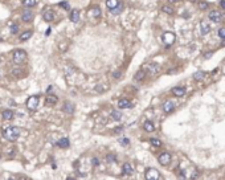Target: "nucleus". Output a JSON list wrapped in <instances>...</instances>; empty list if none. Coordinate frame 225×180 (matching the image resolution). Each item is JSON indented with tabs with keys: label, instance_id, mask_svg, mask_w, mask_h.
Returning a JSON list of instances; mask_svg holds the SVG:
<instances>
[{
	"label": "nucleus",
	"instance_id": "nucleus-1",
	"mask_svg": "<svg viewBox=\"0 0 225 180\" xmlns=\"http://www.w3.org/2000/svg\"><path fill=\"white\" fill-rule=\"evenodd\" d=\"M3 136L9 142H15L16 139L20 136V128L16 127V126H7V127H3Z\"/></svg>",
	"mask_w": 225,
	"mask_h": 180
},
{
	"label": "nucleus",
	"instance_id": "nucleus-2",
	"mask_svg": "<svg viewBox=\"0 0 225 180\" xmlns=\"http://www.w3.org/2000/svg\"><path fill=\"white\" fill-rule=\"evenodd\" d=\"M38 103H40V95H31V97L27 99L25 105H27L28 110L31 111H36L38 109Z\"/></svg>",
	"mask_w": 225,
	"mask_h": 180
},
{
	"label": "nucleus",
	"instance_id": "nucleus-3",
	"mask_svg": "<svg viewBox=\"0 0 225 180\" xmlns=\"http://www.w3.org/2000/svg\"><path fill=\"white\" fill-rule=\"evenodd\" d=\"M27 58V52H25L24 49H17V50H15L13 52V62L20 65L23 64Z\"/></svg>",
	"mask_w": 225,
	"mask_h": 180
},
{
	"label": "nucleus",
	"instance_id": "nucleus-4",
	"mask_svg": "<svg viewBox=\"0 0 225 180\" xmlns=\"http://www.w3.org/2000/svg\"><path fill=\"white\" fill-rule=\"evenodd\" d=\"M144 177L147 180H159L162 176H160L159 171L156 170V168H147L144 173Z\"/></svg>",
	"mask_w": 225,
	"mask_h": 180
},
{
	"label": "nucleus",
	"instance_id": "nucleus-5",
	"mask_svg": "<svg viewBox=\"0 0 225 180\" xmlns=\"http://www.w3.org/2000/svg\"><path fill=\"white\" fill-rule=\"evenodd\" d=\"M175 38H176V36H175V33H173V32H164V33H163V36H162L163 42H164L167 46L172 45L173 42H175Z\"/></svg>",
	"mask_w": 225,
	"mask_h": 180
},
{
	"label": "nucleus",
	"instance_id": "nucleus-6",
	"mask_svg": "<svg viewBox=\"0 0 225 180\" xmlns=\"http://www.w3.org/2000/svg\"><path fill=\"white\" fill-rule=\"evenodd\" d=\"M208 17H209V20H211L212 23L217 24V23H221V20H222V13H221V12H218V11H212V12H209Z\"/></svg>",
	"mask_w": 225,
	"mask_h": 180
},
{
	"label": "nucleus",
	"instance_id": "nucleus-7",
	"mask_svg": "<svg viewBox=\"0 0 225 180\" xmlns=\"http://www.w3.org/2000/svg\"><path fill=\"white\" fill-rule=\"evenodd\" d=\"M158 162H159L162 166H168L171 163V154H168V152L160 154L159 158H158Z\"/></svg>",
	"mask_w": 225,
	"mask_h": 180
},
{
	"label": "nucleus",
	"instance_id": "nucleus-8",
	"mask_svg": "<svg viewBox=\"0 0 225 180\" xmlns=\"http://www.w3.org/2000/svg\"><path fill=\"white\" fill-rule=\"evenodd\" d=\"M33 17H35V15L29 9H25L24 12L21 13V20L24 21V23H31V21L33 20Z\"/></svg>",
	"mask_w": 225,
	"mask_h": 180
},
{
	"label": "nucleus",
	"instance_id": "nucleus-9",
	"mask_svg": "<svg viewBox=\"0 0 225 180\" xmlns=\"http://www.w3.org/2000/svg\"><path fill=\"white\" fill-rule=\"evenodd\" d=\"M172 94L175 95V97H177V98H180V97H183L184 94H185V87H183V86H175V87H172Z\"/></svg>",
	"mask_w": 225,
	"mask_h": 180
},
{
	"label": "nucleus",
	"instance_id": "nucleus-10",
	"mask_svg": "<svg viewBox=\"0 0 225 180\" xmlns=\"http://www.w3.org/2000/svg\"><path fill=\"white\" fill-rule=\"evenodd\" d=\"M173 109H175V105H173V102H171L170 99L166 101V102L163 103V111H164L166 114H170V113H172Z\"/></svg>",
	"mask_w": 225,
	"mask_h": 180
},
{
	"label": "nucleus",
	"instance_id": "nucleus-11",
	"mask_svg": "<svg viewBox=\"0 0 225 180\" xmlns=\"http://www.w3.org/2000/svg\"><path fill=\"white\" fill-rule=\"evenodd\" d=\"M118 107L119 109H131L132 103L128 99H126V98H122V99L118 101Z\"/></svg>",
	"mask_w": 225,
	"mask_h": 180
},
{
	"label": "nucleus",
	"instance_id": "nucleus-12",
	"mask_svg": "<svg viewBox=\"0 0 225 180\" xmlns=\"http://www.w3.org/2000/svg\"><path fill=\"white\" fill-rule=\"evenodd\" d=\"M42 19H44L45 21H48V23H50V21L54 19V12H53L52 9H46L44 11V13H42Z\"/></svg>",
	"mask_w": 225,
	"mask_h": 180
},
{
	"label": "nucleus",
	"instance_id": "nucleus-13",
	"mask_svg": "<svg viewBox=\"0 0 225 180\" xmlns=\"http://www.w3.org/2000/svg\"><path fill=\"white\" fill-rule=\"evenodd\" d=\"M160 70V66L158 65V64H148L147 65V72L150 73V74H158Z\"/></svg>",
	"mask_w": 225,
	"mask_h": 180
},
{
	"label": "nucleus",
	"instance_id": "nucleus-14",
	"mask_svg": "<svg viewBox=\"0 0 225 180\" xmlns=\"http://www.w3.org/2000/svg\"><path fill=\"white\" fill-rule=\"evenodd\" d=\"M122 172H123V175H132L134 173V168H132V166L130 163H125L122 166Z\"/></svg>",
	"mask_w": 225,
	"mask_h": 180
},
{
	"label": "nucleus",
	"instance_id": "nucleus-15",
	"mask_svg": "<svg viewBox=\"0 0 225 180\" xmlns=\"http://www.w3.org/2000/svg\"><path fill=\"white\" fill-rule=\"evenodd\" d=\"M62 110L66 114H73V113H74V105H73L72 102H65L62 106Z\"/></svg>",
	"mask_w": 225,
	"mask_h": 180
},
{
	"label": "nucleus",
	"instance_id": "nucleus-16",
	"mask_svg": "<svg viewBox=\"0 0 225 180\" xmlns=\"http://www.w3.org/2000/svg\"><path fill=\"white\" fill-rule=\"evenodd\" d=\"M200 29H201V35H208L209 33V31H211V25L208 24L207 21H201L200 24Z\"/></svg>",
	"mask_w": 225,
	"mask_h": 180
},
{
	"label": "nucleus",
	"instance_id": "nucleus-17",
	"mask_svg": "<svg viewBox=\"0 0 225 180\" xmlns=\"http://www.w3.org/2000/svg\"><path fill=\"white\" fill-rule=\"evenodd\" d=\"M69 19H70V21H72V23H78V21H80V11L73 9L72 12H70Z\"/></svg>",
	"mask_w": 225,
	"mask_h": 180
},
{
	"label": "nucleus",
	"instance_id": "nucleus-18",
	"mask_svg": "<svg viewBox=\"0 0 225 180\" xmlns=\"http://www.w3.org/2000/svg\"><path fill=\"white\" fill-rule=\"evenodd\" d=\"M1 117H3V119H5V121H12L15 114L12 110H4L3 113H1Z\"/></svg>",
	"mask_w": 225,
	"mask_h": 180
},
{
	"label": "nucleus",
	"instance_id": "nucleus-19",
	"mask_svg": "<svg viewBox=\"0 0 225 180\" xmlns=\"http://www.w3.org/2000/svg\"><path fill=\"white\" fill-rule=\"evenodd\" d=\"M57 146H58L60 148H68V147L70 146L69 139H68V138H61L58 142H57Z\"/></svg>",
	"mask_w": 225,
	"mask_h": 180
},
{
	"label": "nucleus",
	"instance_id": "nucleus-20",
	"mask_svg": "<svg viewBox=\"0 0 225 180\" xmlns=\"http://www.w3.org/2000/svg\"><path fill=\"white\" fill-rule=\"evenodd\" d=\"M146 78V73L144 70H139V72L135 73V76H134V80L135 81H139V82H142V81H144Z\"/></svg>",
	"mask_w": 225,
	"mask_h": 180
},
{
	"label": "nucleus",
	"instance_id": "nucleus-21",
	"mask_svg": "<svg viewBox=\"0 0 225 180\" xmlns=\"http://www.w3.org/2000/svg\"><path fill=\"white\" fill-rule=\"evenodd\" d=\"M58 98L56 97L54 94H49L48 93V97H46V105H56L57 103Z\"/></svg>",
	"mask_w": 225,
	"mask_h": 180
},
{
	"label": "nucleus",
	"instance_id": "nucleus-22",
	"mask_svg": "<svg viewBox=\"0 0 225 180\" xmlns=\"http://www.w3.org/2000/svg\"><path fill=\"white\" fill-rule=\"evenodd\" d=\"M143 128H144V130H146L147 132H152V131H155V126H154L152 122H150V121L144 122V125H143Z\"/></svg>",
	"mask_w": 225,
	"mask_h": 180
},
{
	"label": "nucleus",
	"instance_id": "nucleus-23",
	"mask_svg": "<svg viewBox=\"0 0 225 180\" xmlns=\"http://www.w3.org/2000/svg\"><path fill=\"white\" fill-rule=\"evenodd\" d=\"M119 0H106V7L109 8V9H113V8L118 7L119 5Z\"/></svg>",
	"mask_w": 225,
	"mask_h": 180
},
{
	"label": "nucleus",
	"instance_id": "nucleus-24",
	"mask_svg": "<svg viewBox=\"0 0 225 180\" xmlns=\"http://www.w3.org/2000/svg\"><path fill=\"white\" fill-rule=\"evenodd\" d=\"M32 35H33L32 31H25L24 33H21L19 38H20V41H27V40H29V38L32 37Z\"/></svg>",
	"mask_w": 225,
	"mask_h": 180
},
{
	"label": "nucleus",
	"instance_id": "nucleus-25",
	"mask_svg": "<svg viewBox=\"0 0 225 180\" xmlns=\"http://www.w3.org/2000/svg\"><path fill=\"white\" fill-rule=\"evenodd\" d=\"M37 4V0H23V5L27 8H32Z\"/></svg>",
	"mask_w": 225,
	"mask_h": 180
},
{
	"label": "nucleus",
	"instance_id": "nucleus-26",
	"mask_svg": "<svg viewBox=\"0 0 225 180\" xmlns=\"http://www.w3.org/2000/svg\"><path fill=\"white\" fill-rule=\"evenodd\" d=\"M90 15L93 16V17H99L101 16V9L98 7H94L90 9Z\"/></svg>",
	"mask_w": 225,
	"mask_h": 180
},
{
	"label": "nucleus",
	"instance_id": "nucleus-27",
	"mask_svg": "<svg viewBox=\"0 0 225 180\" xmlns=\"http://www.w3.org/2000/svg\"><path fill=\"white\" fill-rule=\"evenodd\" d=\"M111 118H113L114 121H119V119H122V113L118 110L111 111Z\"/></svg>",
	"mask_w": 225,
	"mask_h": 180
},
{
	"label": "nucleus",
	"instance_id": "nucleus-28",
	"mask_svg": "<svg viewBox=\"0 0 225 180\" xmlns=\"http://www.w3.org/2000/svg\"><path fill=\"white\" fill-rule=\"evenodd\" d=\"M204 77H205L204 72H196L193 74V80L195 81H201V80H204Z\"/></svg>",
	"mask_w": 225,
	"mask_h": 180
},
{
	"label": "nucleus",
	"instance_id": "nucleus-29",
	"mask_svg": "<svg viewBox=\"0 0 225 180\" xmlns=\"http://www.w3.org/2000/svg\"><path fill=\"white\" fill-rule=\"evenodd\" d=\"M122 9H123V4L119 3L118 7L113 8V9H110V11H111V13H113V15H118V13H121V12H122Z\"/></svg>",
	"mask_w": 225,
	"mask_h": 180
},
{
	"label": "nucleus",
	"instance_id": "nucleus-30",
	"mask_svg": "<svg viewBox=\"0 0 225 180\" xmlns=\"http://www.w3.org/2000/svg\"><path fill=\"white\" fill-rule=\"evenodd\" d=\"M162 11L164 12V13H167V15H172L173 13V8L170 7V5H163Z\"/></svg>",
	"mask_w": 225,
	"mask_h": 180
},
{
	"label": "nucleus",
	"instance_id": "nucleus-31",
	"mask_svg": "<svg viewBox=\"0 0 225 180\" xmlns=\"http://www.w3.org/2000/svg\"><path fill=\"white\" fill-rule=\"evenodd\" d=\"M150 143H151L154 147H160V146H162V142H160L159 139H156V138H151V139H150Z\"/></svg>",
	"mask_w": 225,
	"mask_h": 180
},
{
	"label": "nucleus",
	"instance_id": "nucleus-32",
	"mask_svg": "<svg viewBox=\"0 0 225 180\" xmlns=\"http://www.w3.org/2000/svg\"><path fill=\"white\" fill-rule=\"evenodd\" d=\"M208 7H209V4H208L207 1H204V0H200V1H199V8H200V9H208Z\"/></svg>",
	"mask_w": 225,
	"mask_h": 180
},
{
	"label": "nucleus",
	"instance_id": "nucleus-33",
	"mask_svg": "<svg viewBox=\"0 0 225 180\" xmlns=\"http://www.w3.org/2000/svg\"><path fill=\"white\" fill-rule=\"evenodd\" d=\"M17 32H19V25L17 24H12V25H11V33H12V35H16Z\"/></svg>",
	"mask_w": 225,
	"mask_h": 180
},
{
	"label": "nucleus",
	"instance_id": "nucleus-34",
	"mask_svg": "<svg viewBox=\"0 0 225 180\" xmlns=\"http://www.w3.org/2000/svg\"><path fill=\"white\" fill-rule=\"evenodd\" d=\"M58 5L61 8H65V9H70V5H69V3H68V1H61Z\"/></svg>",
	"mask_w": 225,
	"mask_h": 180
},
{
	"label": "nucleus",
	"instance_id": "nucleus-35",
	"mask_svg": "<svg viewBox=\"0 0 225 180\" xmlns=\"http://www.w3.org/2000/svg\"><path fill=\"white\" fill-rule=\"evenodd\" d=\"M218 37L225 38V28H220V29H218Z\"/></svg>",
	"mask_w": 225,
	"mask_h": 180
},
{
	"label": "nucleus",
	"instance_id": "nucleus-36",
	"mask_svg": "<svg viewBox=\"0 0 225 180\" xmlns=\"http://www.w3.org/2000/svg\"><path fill=\"white\" fill-rule=\"evenodd\" d=\"M119 143L122 146H127V144H130V140L127 138H122V139H119Z\"/></svg>",
	"mask_w": 225,
	"mask_h": 180
},
{
	"label": "nucleus",
	"instance_id": "nucleus-37",
	"mask_svg": "<svg viewBox=\"0 0 225 180\" xmlns=\"http://www.w3.org/2000/svg\"><path fill=\"white\" fill-rule=\"evenodd\" d=\"M107 89V87L105 86V85H98L97 87H95V90H97V91H99V93H102V91H105V90Z\"/></svg>",
	"mask_w": 225,
	"mask_h": 180
},
{
	"label": "nucleus",
	"instance_id": "nucleus-38",
	"mask_svg": "<svg viewBox=\"0 0 225 180\" xmlns=\"http://www.w3.org/2000/svg\"><path fill=\"white\" fill-rule=\"evenodd\" d=\"M106 160H107V162H115V155H113V154H109V155L106 156Z\"/></svg>",
	"mask_w": 225,
	"mask_h": 180
},
{
	"label": "nucleus",
	"instance_id": "nucleus-39",
	"mask_svg": "<svg viewBox=\"0 0 225 180\" xmlns=\"http://www.w3.org/2000/svg\"><path fill=\"white\" fill-rule=\"evenodd\" d=\"M113 77L117 78V80H119V78H122V73L121 72H114L113 73Z\"/></svg>",
	"mask_w": 225,
	"mask_h": 180
},
{
	"label": "nucleus",
	"instance_id": "nucleus-40",
	"mask_svg": "<svg viewBox=\"0 0 225 180\" xmlns=\"http://www.w3.org/2000/svg\"><path fill=\"white\" fill-rule=\"evenodd\" d=\"M91 163H93V166H94V167H97L98 164H99V159H98V158H94L93 162H91Z\"/></svg>",
	"mask_w": 225,
	"mask_h": 180
},
{
	"label": "nucleus",
	"instance_id": "nucleus-41",
	"mask_svg": "<svg viewBox=\"0 0 225 180\" xmlns=\"http://www.w3.org/2000/svg\"><path fill=\"white\" fill-rule=\"evenodd\" d=\"M122 130H123V127H122V126H119V127H115L114 132H115V134H119V132H122Z\"/></svg>",
	"mask_w": 225,
	"mask_h": 180
},
{
	"label": "nucleus",
	"instance_id": "nucleus-42",
	"mask_svg": "<svg viewBox=\"0 0 225 180\" xmlns=\"http://www.w3.org/2000/svg\"><path fill=\"white\" fill-rule=\"evenodd\" d=\"M212 54H213V53H212V52H208V53H205V56H204V58H211V57H212Z\"/></svg>",
	"mask_w": 225,
	"mask_h": 180
},
{
	"label": "nucleus",
	"instance_id": "nucleus-43",
	"mask_svg": "<svg viewBox=\"0 0 225 180\" xmlns=\"http://www.w3.org/2000/svg\"><path fill=\"white\" fill-rule=\"evenodd\" d=\"M220 7H221L222 9H225V0H222V1H220Z\"/></svg>",
	"mask_w": 225,
	"mask_h": 180
},
{
	"label": "nucleus",
	"instance_id": "nucleus-44",
	"mask_svg": "<svg viewBox=\"0 0 225 180\" xmlns=\"http://www.w3.org/2000/svg\"><path fill=\"white\" fill-rule=\"evenodd\" d=\"M45 35H46V36L50 35V28H48V29H46V33H45Z\"/></svg>",
	"mask_w": 225,
	"mask_h": 180
},
{
	"label": "nucleus",
	"instance_id": "nucleus-45",
	"mask_svg": "<svg viewBox=\"0 0 225 180\" xmlns=\"http://www.w3.org/2000/svg\"><path fill=\"white\" fill-rule=\"evenodd\" d=\"M170 3H177V1H180V0H168Z\"/></svg>",
	"mask_w": 225,
	"mask_h": 180
}]
</instances>
